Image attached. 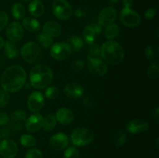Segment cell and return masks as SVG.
I'll use <instances>...</instances> for the list:
<instances>
[{
  "instance_id": "cell-1",
  "label": "cell",
  "mask_w": 159,
  "mask_h": 158,
  "mask_svg": "<svg viewBox=\"0 0 159 158\" xmlns=\"http://www.w3.org/2000/svg\"><path fill=\"white\" fill-rule=\"evenodd\" d=\"M26 77V72L23 66L12 65L6 68L2 73L0 84L4 91L14 93L20 91L24 86Z\"/></svg>"
},
{
  "instance_id": "cell-2",
  "label": "cell",
  "mask_w": 159,
  "mask_h": 158,
  "mask_svg": "<svg viewBox=\"0 0 159 158\" xmlns=\"http://www.w3.org/2000/svg\"><path fill=\"white\" fill-rule=\"evenodd\" d=\"M54 74L49 66L46 64H37L30 73V82L36 89H44L51 84Z\"/></svg>"
},
{
  "instance_id": "cell-3",
  "label": "cell",
  "mask_w": 159,
  "mask_h": 158,
  "mask_svg": "<svg viewBox=\"0 0 159 158\" xmlns=\"http://www.w3.org/2000/svg\"><path fill=\"white\" fill-rule=\"evenodd\" d=\"M100 56L105 63L116 65L123 61L125 56V51L117 42L108 40L101 46Z\"/></svg>"
},
{
  "instance_id": "cell-4",
  "label": "cell",
  "mask_w": 159,
  "mask_h": 158,
  "mask_svg": "<svg viewBox=\"0 0 159 158\" xmlns=\"http://www.w3.org/2000/svg\"><path fill=\"white\" fill-rule=\"evenodd\" d=\"M21 56L23 60L31 64L40 63L43 57V53L40 45L35 42H28L22 47Z\"/></svg>"
},
{
  "instance_id": "cell-5",
  "label": "cell",
  "mask_w": 159,
  "mask_h": 158,
  "mask_svg": "<svg viewBox=\"0 0 159 158\" xmlns=\"http://www.w3.org/2000/svg\"><path fill=\"white\" fill-rule=\"evenodd\" d=\"M93 139L94 134L93 132L83 127L75 129L71 135V143L75 147H84L88 145L93 142Z\"/></svg>"
},
{
  "instance_id": "cell-6",
  "label": "cell",
  "mask_w": 159,
  "mask_h": 158,
  "mask_svg": "<svg viewBox=\"0 0 159 158\" xmlns=\"http://www.w3.org/2000/svg\"><path fill=\"white\" fill-rule=\"evenodd\" d=\"M52 10L55 17L61 20H68L72 15V8L66 0H54Z\"/></svg>"
},
{
  "instance_id": "cell-7",
  "label": "cell",
  "mask_w": 159,
  "mask_h": 158,
  "mask_svg": "<svg viewBox=\"0 0 159 158\" xmlns=\"http://www.w3.org/2000/svg\"><path fill=\"white\" fill-rule=\"evenodd\" d=\"M120 20L127 27H136L139 26L141 22L139 14L130 8H124L120 11Z\"/></svg>"
},
{
  "instance_id": "cell-8",
  "label": "cell",
  "mask_w": 159,
  "mask_h": 158,
  "mask_svg": "<svg viewBox=\"0 0 159 158\" xmlns=\"http://www.w3.org/2000/svg\"><path fill=\"white\" fill-rule=\"evenodd\" d=\"M71 49L68 43H56L51 46L50 54L54 60H63L68 58L71 54Z\"/></svg>"
},
{
  "instance_id": "cell-9",
  "label": "cell",
  "mask_w": 159,
  "mask_h": 158,
  "mask_svg": "<svg viewBox=\"0 0 159 158\" xmlns=\"http://www.w3.org/2000/svg\"><path fill=\"white\" fill-rule=\"evenodd\" d=\"M87 65L89 72L93 75L104 76L108 71L107 63L98 57H92L88 56Z\"/></svg>"
},
{
  "instance_id": "cell-10",
  "label": "cell",
  "mask_w": 159,
  "mask_h": 158,
  "mask_svg": "<svg viewBox=\"0 0 159 158\" xmlns=\"http://www.w3.org/2000/svg\"><path fill=\"white\" fill-rule=\"evenodd\" d=\"M27 119V113L23 109L16 110L12 112L10 117V123L9 127L14 131H20L26 125Z\"/></svg>"
},
{
  "instance_id": "cell-11",
  "label": "cell",
  "mask_w": 159,
  "mask_h": 158,
  "mask_svg": "<svg viewBox=\"0 0 159 158\" xmlns=\"http://www.w3.org/2000/svg\"><path fill=\"white\" fill-rule=\"evenodd\" d=\"M6 34L9 41L13 43L18 42L23 38L24 30L22 24L19 22H13L9 24L6 27Z\"/></svg>"
},
{
  "instance_id": "cell-12",
  "label": "cell",
  "mask_w": 159,
  "mask_h": 158,
  "mask_svg": "<svg viewBox=\"0 0 159 158\" xmlns=\"http://www.w3.org/2000/svg\"><path fill=\"white\" fill-rule=\"evenodd\" d=\"M18 153V146L11 139H3L0 143V155L3 158H14Z\"/></svg>"
},
{
  "instance_id": "cell-13",
  "label": "cell",
  "mask_w": 159,
  "mask_h": 158,
  "mask_svg": "<svg viewBox=\"0 0 159 158\" xmlns=\"http://www.w3.org/2000/svg\"><path fill=\"white\" fill-rule=\"evenodd\" d=\"M117 17V12L113 6H108L102 9L98 16V23L102 26H107L114 23Z\"/></svg>"
},
{
  "instance_id": "cell-14",
  "label": "cell",
  "mask_w": 159,
  "mask_h": 158,
  "mask_svg": "<svg viewBox=\"0 0 159 158\" xmlns=\"http://www.w3.org/2000/svg\"><path fill=\"white\" fill-rule=\"evenodd\" d=\"M69 139L64 133H58L51 136L48 140V146L54 150H65L68 145Z\"/></svg>"
},
{
  "instance_id": "cell-15",
  "label": "cell",
  "mask_w": 159,
  "mask_h": 158,
  "mask_svg": "<svg viewBox=\"0 0 159 158\" xmlns=\"http://www.w3.org/2000/svg\"><path fill=\"white\" fill-rule=\"evenodd\" d=\"M44 97L40 91H34L30 94L27 100L28 108L31 112H37L43 108L44 105Z\"/></svg>"
},
{
  "instance_id": "cell-16",
  "label": "cell",
  "mask_w": 159,
  "mask_h": 158,
  "mask_svg": "<svg viewBox=\"0 0 159 158\" xmlns=\"http://www.w3.org/2000/svg\"><path fill=\"white\" fill-rule=\"evenodd\" d=\"M84 88L79 83L70 82L64 88V93L67 97L72 99H77L81 98L84 94Z\"/></svg>"
},
{
  "instance_id": "cell-17",
  "label": "cell",
  "mask_w": 159,
  "mask_h": 158,
  "mask_svg": "<svg viewBox=\"0 0 159 158\" xmlns=\"http://www.w3.org/2000/svg\"><path fill=\"white\" fill-rule=\"evenodd\" d=\"M43 116L37 112L30 116L29 117H27L26 125H25L26 130L30 133L39 131L43 126Z\"/></svg>"
},
{
  "instance_id": "cell-18",
  "label": "cell",
  "mask_w": 159,
  "mask_h": 158,
  "mask_svg": "<svg viewBox=\"0 0 159 158\" xmlns=\"http://www.w3.org/2000/svg\"><path fill=\"white\" fill-rule=\"evenodd\" d=\"M149 124L144 119H136L130 121L127 125V129L132 134H138L148 130Z\"/></svg>"
},
{
  "instance_id": "cell-19",
  "label": "cell",
  "mask_w": 159,
  "mask_h": 158,
  "mask_svg": "<svg viewBox=\"0 0 159 158\" xmlns=\"http://www.w3.org/2000/svg\"><path fill=\"white\" fill-rule=\"evenodd\" d=\"M42 33L51 38H56L61 34V26L55 21H48L43 26Z\"/></svg>"
},
{
  "instance_id": "cell-20",
  "label": "cell",
  "mask_w": 159,
  "mask_h": 158,
  "mask_svg": "<svg viewBox=\"0 0 159 158\" xmlns=\"http://www.w3.org/2000/svg\"><path fill=\"white\" fill-rule=\"evenodd\" d=\"M74 113L70 108H59L55 115L57 122H60L62 125H69L74 120Z\"/></svg>"
},
{
  "instance_id": "cell-21",
  "label": "cell",
  "mask_w": 159,
  "mask_h": 158,
  "mask_svg": "<svg viewBox=\"0 0 159 158\" xmlns=\"http://www.w3.org/2000/svg\"><path fill=\"white\" fill-rule=\"evenodd\" d=\"M23 27L30 33H37L40 29V24L37 20L33 17H24L23 19Z\"/></svg>"
},
{
  "instance_id": "cell-22",
  "label": "cell",
  "mask_w": 159,
  "mask_h": 158,
  "mask_svg": "<svg viewBox=\"0 0 159 158\" xmlns=\"http://www.w3.org/2000/svg\"><path fill=\"white\" fill-rule=\"evenodd\" d=\"M28 9L30 15L36 18L40 17L44 12V6L40 0H32Z\"/></svg>"
},
{
  "instance_id": "cell-23",
  "label": "cell",
  "mask_w": 159,
  "mask_h": 158,
  "mask_svg": "<svg viewBox=\"0 0 159 158\" xmlns=\"http://www.w3.org/2000/svg\"><path fill=\"white\" fill-rule=\"evenodd\" d=\"M4 53L6 57L9 59H14L19 55V50L15 43L12 41L5 42Z\"/></svg>"
},
{
  "instance_id": "cell-24",
  "label": "cell",
  "mask_w": 159,
  "mask_h": 158,
  "mask_svg": "<svg viewBox=\"0 0 159 158\" xmlns=\"http://www.w3.org/2000/svg\"><path fill=\"white\" fill-rule=\"evenodd\" d=\"M57 125V119L54 114H47L43 119V126L42 128L46 132H51L55 128Z\"/></svg>"
},
{
  "instance_id": "cell-25",
  "label": "cell",
  "mask_w": 159,
  "mask_h": 158,
  "mask_svg": "<svg viewBox=\"0 0 159 158\" xmlns=\"http://www.w3.org/2000/svg\"><path fill=\"white\" fill-rule=\"evenodd\" d=\"M68 42H69L68 44L71 47V51L78 52V51H80L84 46L83 39L77 35H73L70 37Z\"/></svg>"
},
{
  "instance_id": "cell-26",
  "label": "cell",
  "mask_w": 159,
  "mask_h": 158,
  "mask_svg": "<svg viewBox=\"0 0 159 158\" xmlns=\"http://www.w3.org/2000/svg\"><path fill=\"white\" fill-rule=\"evenodd\" d=\"M120 33V27L118 25L112 23L108 25L104 30V36L109 40H112L118 37Z\"/></svg>"
},
{
  "instance_id": "cell-27",
  "label": "cell",
  "mask_w": 159,
  "mask_h": 158,
  "mask_svg": "<svg viewBox=\"0 0 159 158\" xmlns=\"http://www.w3.org/2000/svg\"><path fill=\"white\" fill-rule=\"evenodd\" d=\"M96 33L95 32L94 29L91 25H88L85 27L83 30V37H84V41L86 42L88 44H92L94 43L95 40L96 38Z\"/></svg>"
},
{
  "instance_id": "cell-28",
  "label": "cell",
  "mask_w": 159,
  "mask_h": 158,
  "mask_svg": "<svg viewBox=\"0 0 159 158\" xmlns=\"http://www.w3.org/2000/svg\"><path fill=\"white\" fill-rule=\"evenodd\" d=\"M12 14L17 20H23L26 15V9L21 3H15L12 7Z\"/></svg>"
},
{
  "instance_id": "cell-29",
  "label": "cell",
  "mask_w": 159,
  "mask_h": 158,
  "mask_svg": "<svg viewBox=\"0 0 159 158\" xmlns=\"http://www.w3.org/2000/svg\"><path fill=\"white\" fill-rule=\"evenodd\" d=\"M37 39L40 46L43 48H44V49H48V48L51 47L53 45V43H54V40H53L52 38L48 37V36L45 35L43 33H39L37 35Z\"/></svg>"
},
{
  "instance_id": "cell-30",
  "label": "cell",
  "mask_w": 159,
  "mask_h": 158,
  "mask_svg": "<svg viewBox=\"0 0 159 158\" xmlns=\"http://www.w3.org/2000/svg\"><path fill=\"white\" fill-rule=\"evenodd\" d=\"M20 142L22 146L25 147H33L37 143L35 137L29 134H24L21 136L20 139Z\"/></svg>"
},
{
  "instance_id": "cell-31",
  "label": "cell",
  "mask_w": 159,
  "mask_h": 158,
  "mask_svg": "<svg viewBox=\"0 0 159 158\" xmlns=\"http://www.w3.org/2000/svg\"><path fill=\"white\" fill-rule=\"evenodd\" d=\"M147 75L152 80H155L159 76V68L158 61L152 63L147 70Z\"/></svg>"
},
{
  "instance_id": "cell-32",
  "label": "cell",
  "mask_w": 159,
  "mask_h": 158,
  "mask_svg": "<svg viewBox=\"0 0 159 158\" xmlns=\"http://www.w3.org/2000/svg\"><path fill=\"white\" fill-rule=\"evenodd\" d=\"M92 9H90L89 6H81L78 7L77 9L75 10V15L77 18L81 19L84 18V17H87L91 14Z\"/></svg>"
},
{
  "instance_id": "cell-33",
  "label": "cell",
  "mask_w": 159,
  "mask_h": 158,
  "mask_svg": "<svg viewBox=\"0 0 159 158\" xmlns=\"http://www.w3.org/2000/svg\"><path fill=\"white\" fill-rule=\"evenodd\" d=\"M59 94H60L59 89L55 86H48L45 90V96L50 100L56 99L59 96Z\"/></svg>"
},
{
  "instance_id": "cell-34",
  "label": "cell",
  "mask_w": 159,
  "mask_h": 158,
  "mask_svg": "<svg viewBox=\"0 0 159 158\" xmlns=\"http://www.w3.org/2000/svg\"><path fill=\"white\" fill-rule=\"evenodd\" d=\"M88 54L89 57H98L101 54V46L97 43H92L88 48Z\"/></svg>"
},
{
  "instance_id": "cell-35",
  "label": "cell",
  "mask_w": 159,
  "mask_h": 158,
  "mask_svg": "<svg viewBox=\"0 0 159 158\" xmlns=\"http://www.w3.org/2000/svg\"><path fill=\"white\" fill-rule=\"evenodd\" d=\"M85 67V62L82 59L75 60L71 63V71L74 73H79L83 70Z\"/></svg>"
},
{
  "instance_id": "cell-36",
  "label": "cell",
  "mask_w": 159,
  "mask_h": 158,
  "mask_svg": "<svg viewBox=\"0 0 159 158\" xmlns=\"http://www.w3.org/2000/svg\"><path fill=\"white\" fill-rule=\"evenodd\" d=\"M64 158H79V151L76 147H70L65 150Z\"/></svg>"
},
{
  "instance_id": "cell-37",
  "label": "cell",
  "mask_w": 159,
  "mask_h": 158,
  "mask_svg": "<svg viewBox=\"0 0 159 158\" xmlns=\"http://www.w3.org/2000/svg\"><path fill=\"white\" fill-rule=\"evenodd\" d=\"M127 139V134L124 131H120L115 138V145L117 147H123L125 144Z\"/></svg>"
},
{
  "instance_id": "cell-38",
  "label": "cell",
  "mask_w": 159,
  "mask_h": 158,
  "mask_svg": "<svg viewBox=\"0 0 159 158\" xmlns=\"http://www.w3.org/2000/svg\"><path fill=\"white\" fill-rule=\"evenodd\" d=\"M10 101L9 92L6 91H0V108H5L8 105Z\"/></svg>"
},
{
  "instance_id": "cell-39",
  "label": "cell",
  "mask_w": 159,
  "mask_h": 158,
  "mask_svg": "<svg viewBox=\"0 0 159 158\" xmlns=\"http://www.w3.org/2000/svg\"><path fill=\"white\" fill-rule=\"evenodd\" d=\"M25 158H43V153L39 149L32 148L26 152Z\"/></svg>"
},
{
  "instance_id": "cell-40",
  "label": "cell",
  "mask_w": 159,
  "mask_h": 158,
  "mask_svg": "<svg viewBox=\"0 0 159 158\" xmlns=\"http://www.w3.org/2000/svg\"><path fill=\"white\" fill-rule=\"evenodd\" d=\"M144 53L146 58L149 60H152L153 59H155V55H156V52H155V48L152 46H146L145 49H144Z\"/></svg>"
},
{
  "instance_id": "cell-41",
  "label": "cell",
  "mask_w": 159,
  "mask_h": 158,
  "mask_svg": "<svg viewBox=\"0 0 159 158\" xmlns=\"http://www.w3.org/2000/svg\"><path fill=\"white\" fill-rule=\"evenodd\" d=\"M8 21H9L8 14L4 11H0V31L6 27Z\"/></svg>"
},
{
  "instance_id": "cell-42",
  "label": "cell",
  "mask_w": 159,
  "mask_h": 158,
  "mask_svg": "<svg viewBox=\"0 0 159 158\" xmlns=\"http://www.w3.org/2000/svg\"><path fill=\"white\" fill-rule=\"evenodd\" d=\"M82 105H83L85 107H86V108H92V107L94 106L95 102L91 97L85 95V96H82Z\"/></svg>"
},
{
  "instance_id": "cell-43",
  "label": "cell",
  "mask_w": 159,
  "mask_h": 158,
  "mask_svg": "<svg viewBox=\"0 0 159 158\" xmlns=\"http://www.w3.org/2000/svg\"><path fill=\"white\" fill-rule=\"evenodd\" d=\"M157 14V9L155 8H150V9H147L145 12V18L147 20H152L153 18H155V16Z\"/></svg>"
},
{
  "instance_id": "cell-44",
  "label": "cell",
  "mask_w": 159,
  "mask_h": 158,
  "mask_svg": "<svg viewBox=\"0 0 159 158\" xmlns=\"http://www.w3.org/2000/svg\"><path fill=\"white\" fill-rule=\"evenodd\" d=\"M9 122V117L6 112L0 111V126L6 125Z\"/></svg>"
},
{
  "instance_id": "cell-45",
  "label": "cell",
  "mask_w": 159,
  "mask_h": 158,
  "mask_svg": "<svg viewBox=\"0 0 159 158\" xmlns=\"http://www.w3.org/2000/svg\"><path fill=\"white\" fill-rule=\"evenodd\" d=\"M11 128L10 127H3L1 130H0V135H1V137L7 138L10 136L11 134Z\"/></svg>"
},
{
  "instance_id": "cell-46",
  "label": "cell",
  "mask_w": 159,
  "mask_h": 158,
  "mask_svg": "<svg viewBox=\"0 0 159 158\" xmlns=\"http://www.w3.org/2000/svg\"><path fill=\"white\" fill-rule=\"evenodd\" d=\"M94 29L95 32H96V35H99L102 33V26L99 24V23H93V24H90Z\"/></svg>"
},
{
  "instance_id": "cell-47",
  "label": "cell",
  "mask_w": 159,
  "mask_h": 158,
  "mask_svg": "<svg viewBox=\"0 0 159 158\" xmlns=\"http://www.w3.org/2000/svg\"><path fill=\"white\" fill-rule=\"evenodd\" d=\"M134 3V0H123L124 8H130Z\"/></svg>"
},
{
  "instance_id": "cell-48",
  "label": "cell",
  "mask_w": 159,
  "mask_h": 158,
  "mask_svg": "<svg viewBox=\"0 0 159 158\" xmlns=\"http://www.w3.org/2000/svg\"><path fill=\"white\" fill-rule=\"evenodd\" d=\"M158 115H159V108L158 107H157L153 112V116L157 121H158Z\"/></svg>"
},
{
  "instance_id": "cell-49",
  "label": "cell",
  "mask_w": 159,
  "mask_h": 158,
  "mask_svg": "<svg viewBox=\"0 0 159 158\" xmlns=\"http://www.w3.org/2000/svg\"><path fill=\"white\" fill-rule=\"evenodd\" d=\"M5 64H6V60H5V58L2 56L0 55V69L4 67Z\"/></svg>"
},
{
  "instance_id": "cell-50",
  "label": "cell",
  "mask_w": 159,
  "mask_h": 158,
  "mask_svg": "<svg viewBox=\"0 0 159 158\" xmlns=\"http://www.w3.org/2000/svg\"><path fill=\"white\" fill-rule=\"evenodd\" d=\"M5 42L6 41L4 40V39H3L2 37H0V50H1L3 46H4Z\"/></svg>"
},
{
  "instance_id": "cell-51",
  "label": "cell",
  "mask_w": 159,
  "mask_h": 158,
  "mask_svg": "<svg viewBox=\"0 0 159 158\" xmlns=\"http://www.w3.org/2000/svg\"><path fill=\"white\" fill-rule=\"evenodd\" d=\"M110 4H116L120 0H108Z\"/></svg>"
},
{
  "instance_id": "cell-52",
  "label": "cell",
  "mask_w": 159,
  "mask_h": 158,
  "mask_svg": "<svg viewBox=\"0 0 159 158\" xmlns=\"http://www.w3.org/2000/svg\"><path fill=\"white\" fill-rule=\"evenodd\" d=\"M21 2H30L31 0H20Z\"/></svg>"
},
{
  "instance_id": "cell-53",
  "label": "cell",
  "mask_w": 159,
  "mask_h": 158,
  "mask_svg": "<svg viewBox=\"0 0 159 158\" xmlns=\"http://www.w3.org/2000/svg\"><path fill=\"white\" fill-rule=\"evenodd\" d=\"M0 139H1V135H0Z\"/></svg>"
},
{
  "instance_id": "cell-54",
  "label": "cell",
  "mask_w": 159,
  "mask_h": 158,
  "mask_svg": "<svg viewBox=\"0 0 159 158\" xmlns=\"http://www.w3.org/2000/svg\"><path fill=\"white\" fill-rule=\"evenodd\" d=\"M0 158H2V156H0Z\"/></svg>"
},
{
  "instance_id": "cell-55",
  "label": "cell",
  "mask_w": 159,
  "mask_h": 158,
  "mask_svg": "<svg viewBox=\"0 0 159 158\" xmlns=\"http://www.w3.org/2000/svg\"><path fill=\"white\" fill-rule=\"evenodd\" d=\"M0 91H1V90H0Z\"/></svg>"
}]
</instances>
